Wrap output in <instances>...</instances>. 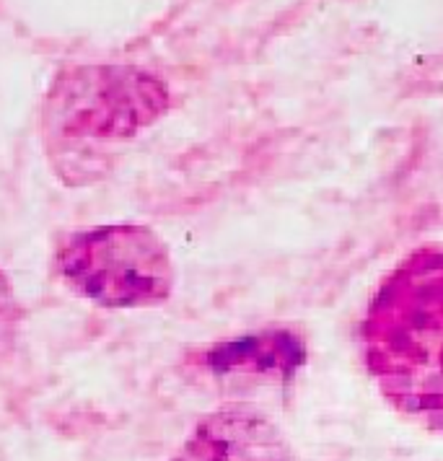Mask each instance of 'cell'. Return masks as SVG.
<instances>
[{
	"label": "cell",
	"instance_id": "5b68a950",
	"mask_svg": "<svg viewBox=\"0 0 443 461\" xmlns=\"http://www.w3.org/2000/svg\"><path fill=\"white\" fill-rule=\"evenodd\" d=\"M301 357V345L288 335H259L241 339V342H229L221 345L211 353L212 371L223 374L233 368H267V366H280L285 363L294 368L295 360Z\"/></svg>",
	"mask_w": 443,
	"mask_h": 461
},
{
	"label": "cell",
	"instance_id": "3957f363",
	"mask_svg": "<svg viewBox=\"0 0 443 461\" xmlns=\"http://www.w3.org/2000/svg\"><path fill=\"white\" fill-rule=\"evenodd\" d=\"M167 104V86L150 73L86 65L58 76L47 96V117L65 138L114 140L156 122Z\"/></svg>",
	"mask_w": 443,
	"mask_h": 461
},
{
	"label": "cell",
	"instance_id": "277c9868",
	"mask_svg": "<svg viewBox=\"0 0 443 461\" xmlns=\"http://www.w3.org/2000/svg\"><path fill=\"white\" fill-rule=\"evenodd\" d=\"M185 461H291V456L267 420L244 410H229L197 428Z\"/></svg>",
	"mask_w": 443,
	"mask_h": 461
},
{
	"label": "cell",
	"instance_id": "6da1fadb",
	"mask_svg": "<svg viewBox=\"0 0 443 461\" xmlns=\"http://www.w3.org/2000/svg\"><path fill=\"white\" fill-rule=\"evenodd\" d=\"M368 376L404 418L443 436V241L384 275L360 321Z\"/></svg>",
	"mask_w": 443,
	"mask_h": 461
},
{
	"label": "cell",
	"instance_id": "7a4b0ae2",
	"mask_svg": "<svg viewBox=\"0 0 443 461\" xmlns=\"http://www.w3.org/2000/svg\"><path fill=\"white\" fill-rule=\"evenodd\" d=\"M63 280L106 309L158 306L174 288L169 249L146 226H99L73 233L58 252Z\"/></svg>",
	"mask_w": 443,
	"mask_h": 461
}]
</instances>
